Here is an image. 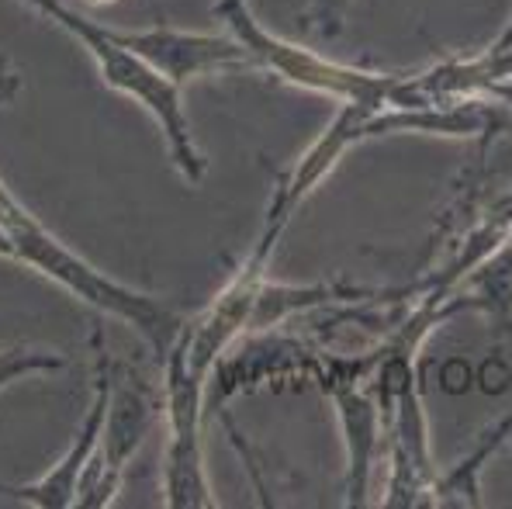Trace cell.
<instances>
[{
    "label": "cell",
    "mask_w": 512,
    "mask_h": 509,
    "mask_svg": "<svg viewBox=\"0 0 512 509\" xmlns=\"http://www.w3.org/2000/svg\"><path fill=\"white\" fill-rule=\"evenodd\" d=\"M4 181V177H0ZM0 222H4L7 236L14 243V260L28 264L32 271H39L42 278L59 284L63 291H70L73 298H80L90 309L104 312V316L128 323L149 347L156 350V357H167L173 340L180 336L187 319H180L167 302L146 295V291L132 288L125 281H115L111 274L97 271L87 257H80L77 250L63 243L59 236H52L49 229L14 198V191L7 184H0Z\"/></svg>",
    "instance_id": "6da1fadb"
},
{
    "label": "cell",
    "mask_w": 512,
    "mask_h": 509,
    "mask_svg": "<svg viewBox=\"0 0 512 509\" xmlns=\"http://www.w3.org/2000/svg\"><path fill=\"white\" fill-rule=\"evenodd\" d=\"M353 0H312L305 11V28L319 32L322 39H340L346 28V14H350Z\"/></svg>",
    "instance_id": "7c38bea8"
},
{
    "label": "cell",
    "mask_w": 512,
    "mask_h": 509,
    "mask_svg": "<svg viewBox=\"0 0 512 509\" xmlns=\"http://www.w3.org/2000/svg\"><path fill=\"white\" fill-rule=\"evenodd\" d=\"M492 52H512V25L506 28V32H502V39L495 42V46H492Z\"/></svg>",
    "instance_id": "5bb4252c"
},
{
    "label": "cell",
    "mask_w": 512,
    "mask_h": 509,
    "mask_svg": "<svg viewBox=\"0 0 512 509\" xmlns=\"http://www.w3.org/2000/svg\"><path fill=\"white\" fill-rule=\"evenodd\" d=\"M0 257H7V260H14V243H11V236H7V229H4V222H0Z\"/></svg>",
    "instance_id": "4fadbf2b"
},
{
    "label": "cell",
    "mask_w": 512,
    "mask_h": 509,
    "mask_svg": "<svg viewBox=\"0 0 512 509\" xmlns=\"http://www.w3.org/2000/svg\"><path fill=\"white\" fill-rule=\"evenodd\" d=\"M212 14L225 25V32L253 56L260 70L284 80L291 87L312 94L336 97L340 104H360V108H398L405 73H374L360 66H346L322 52L288 42L260 25L253 7L246 0H215Z\"/></svg>",
    "instance_id": "3957f363"
},
{
    "label": "cell",
    "mask_w": 512,
    "mask_h": 509,
    "mask_svg": "<svg viewBox=\"0 0 512 509\" xmlns=\"http://www.w3.org/2000/svg\"><path fill=\"white\" fill-rule=\"evenodd\" d=\"M70 368V357L56 354L45 347H0V392L14 381L28 378V374H45V371H63Z\"/></svg>",
    "instance_id": "8fae6325"
},
{
    "label": "cell",
    "mask_w": 512,
    "mask_h": 509,
    "mask_svg": "<svg viewBox=\"0 0 512 509\" xmlns=\"http://www.w3.org/2000/svg\"><path fill=\"white\" fill-rule=\"evenodd\" d=\"M153 430V395L132 374H122V368H111V399L108 416H104L101 447L94 461L80 478L77 503L73 509H104L118 499L125 482L128 461L139 454L142 440Z\"/></svg>",
    "instance_id": "8992f818"
},
{
    "label": "cell",
    "mask_w": 512,
    "mask_h": 509,
    "mask_svg": "<svg viewBox=\"0 0 512 509\" xmlns=\"http://www.w3.org/2000/svg\"><path fill=\"white\" fill-rule=\"evenodd\" d=\"M468 309H481L499 333H512V232L468 271V291H461Z\"/></svg>",
    "instance_id": "30bf717a"
},
{
    "label": "cell",
    "mask_w": 512,
    "mask_h": 509,
    "mask_svg": "<svg viewBox=\"0 0 512 509\" xmlns=\"http://www.w3.org/2000/svg\"><path fill=\"white\" fill-rule=\"evenodd\" d=\"M118 42H125L132 52H139L146 63H153L163 77L184 87L187 80L201 73L222 70H250L253 56L236 42L229 32H180V28H146V32H118L111 28Z\"/></svg>",
    "instance_id": "ba28073f"
},
{
    "label": "cell",
    "mask_w": 512,
    "mask_h": 509,
    "mask_svg": "<svg viewBox=\"0 0 512 509\" xmlns=\"http://www.w3.org/2000/svg\"><path fill=\"white\" fill-rule=\"evenodd\" d=\"M94 354H97V368H94V399L87 406V416L80 423L77 437H73L70 451L63 454L42 478L35 482H0V496L14 499V503H25L35 509H70L77 503V489L80 478L94 461L97 447H101V433H104V416H108V399H111V354L104 350V336L94 333Z\"/></svg>",
    "instance_id": "52a82bcc"
},
{
    "label": "cell",
    "mask_w": 512,
    "mask_h": 509,
    "mask_svg": "<svg viewBox=\"0 0 512 509\" xmlns=\"http://www.w3.org/2000/svg\"><path fill=\"white\" fill-rule=\"evenodd\" d=\"M374 354L364 361L350 357H326L315 361L312 374L319 378L322 392L333 399V409L343 426L346 444V506H367L371 503V482H374V461L381 447V406L371 385Z\"/></svg>",
    "instance_id": "5b68a950"
},
{
    "label": "cell",
    "mask_w": 512,
    "mask_h": 509,
    "mask_svg": "<svg viewBox=\"0 0 512 509\" xmlns=\"http://www.w3.org/2000/svg\"><path fill=\"white\" fill-rule=\"evenodd\" d=\"M35 11L52 18L59 28H66L70 35H77L80 46H84L94 63L101 66V80L111 87V91L132 97L139 108H146L149 115L156 118L163 139H167L170 160L180 174L191 184H201L208 174V160L201 156L198 142L191 136V125H187V111H184V94H180V84H173L170 77H163L153 63L132 52L125 42L115 39L108 25H97L87 14L73 11L66 0H25Z\"/></svg>",
    "instance_id": "7a4b0ae2"
},
{
    "label": "cell",
    "mask_w": 512,
    "mask_h": 509,
    "mask_svg": "<svg viewBox=\"0 0 512 509\" xmlns=\"http://www.w3.org/2000/svg\"><path fill=\"white\" fill-rule=\"evenodd\" d=\"M163 409H167V458H163V503L170 509L218 506L208 485L201 426L208 416V374L187 361L180 336L163 357Z\"/></svg>",
    "instance_id": "277c9868"
},
{
    "label": "cell",
    "mask_w": 512,
    "mask_h": 509,
    "mask_svg": "<svg viewBox=\"0 0 512 509\" xmlns=\"http://www.w3.org/2000/svg\"><path fill=\"white\" fill-rule=\"evenodd\" d=\"M90 7H108V4H118V0H87Z\"/></svg>",
    "instance_id": "9a60e30c"
},
{
    "label": "cell",
    "mask_w": 512,
    "mask_h": 509,
    "mask_svg": "<svg viewBox=\"0 0 512 509\" xmlns=\"http://www.w3.org/2000/svg\"><path fill=\"white\" fill-rule=\"evenodd\" d=\"M512 437V413L499 416L485 433L478 437V444L468 451V458L457 461L450 471L436 475L433 482V506L447 509H478L481 499V468L502 451V444Z\"/></svg>",
    "instance_id": "9c48e42d"
}]
</instances>
